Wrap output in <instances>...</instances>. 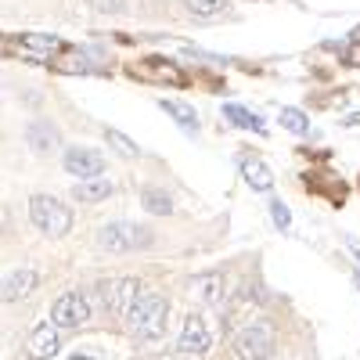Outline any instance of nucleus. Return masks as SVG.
Listing matches in <instances>:
<instances>
[{
    "label": "nucleus",
    "instance_id": "f257e3e1",
    "mask_svg": "<svg viewBox=\"0 0 360 360\" xmlns=\"http://www.w3.org/2000/svg\"><path fill=\"white\" fill-rule=\"evenodd\" d=\"M130 328L134 335L141 339H159L166 332V317H169V303L159 295V292H141L137 303L130 307Z\"/></svg>",
    "mask_w": 360,
    "mask_h": 360
},
{
    "label": "nucleus",
    "instance_id": "f03ea898",
    "mask_svg": "<svg viewBox=\"0 0 360 360\" xmlns=\"http://www.w3.org/2000/svg\"><path fill=\"white\" fill-rule=\"evenodd\" d=\"M234 349L242 360H270L278 349V335H274V324L256 317V321H245L242 328H238L234 335Z\"/></svg>",
    "mask_w": 360,
    "mask_h": 360
},
{
    "label": "nucleus",
    "instance_id": "7ed1b4c3",
    "mask_svg": "<svg viewBox=\"0 0 360 360\" xmlns=\"http://www.w3.org/2000/svg\"><path fill=\"white\" fill-rule=\"evenodd\" d=\"M29 220H33V227L47 238H62L69 234L72 227V209L65 202H58L51 195H33L29 198Z\"/></svg>",
    "mask_w": 360,
    "mask_h": 360
},
{
    "label": "nucleus",
    "instance_id": "20e7f679",
    "mask_svg": "<svg viewBox=\"0 0 360 360\" xmlns=\"http://www.w3.org/2000/svg\"><path fill=\"white\" fill-rule=\"evenodd\" d=\"M148 242H152V234L137 224H127V220L105 224L98 231V249L101 252H134V249H144Z\"/></svg>",
    "mask_w": 360,
    "mask_h": 360
},
{
    "label": "nucleus",
    "instance_id": "39448f33",
    "mask_svg": "<svg viewBox=\"0 0 360 360\" xmlns=\"http://www.w3.org/2000/svg\"><path fill=\"white\" fill-rule=\"evenodd\" d=\"M8 54L22 58V62H54L58 54L65 51V44L58 40V37H44V33H22V37H11L8 44Z\"/></svg>",
    "mask_w": 360,
    "mask_h": 360
},
{
    "label": "nucleus",
    "instance_id": "423d86ee",
    "mask_svg": "<svg viewBox=\"0 0 360 360\" xmlns=\"http://www.w3.org/2000/svg\"><path fill=\"white\" fill-rule=\"evenodd\" d=\"M51 321L58 328H79L90 321V307H86V299L79 292H65V295H58L54 303H51Z\"/></svg>",
    "mask_w": 360,
    "mask_h": 360
},
{
    "label": "nucleus",
    "instance_id": "0eeeda50",
    "mask_svg": "<svg viewBox=\"0 0 360 360\" xmlns=\"http://www.w3.org/2000/svg\"><path fill=\"white\" fill-rule=\"evenodd\" d=\"M62 166L79 176V180H90V176H101L105 173V155L94 152V148H69V152L62 155Z\"/></svg>",
    "mask_w": 360,
    "mask_h": 360
},
{
    "label": "nucleus",
    "instance_id": "6e6552de",
    "mask_svg": "<svg viewBox=\"0 0 360 360\" xmlns=\"http://www.w3.org/2000/svg\"><path fill=\"white\" fill-rule=\"evenodd\" d=\"M58 346H62V335H58V324H51V321L37 324L33 332H29V339H25V353L33 356V360H47V356H54Z\"/></svg>",
    "mask_w": 360,
    "mask_h": 360
},
{
    "label": "nucleus",
    "instance_id": "1a4fd4ad",
    "mask_svg": "<svg viewBox=\"0 0 360 360\" xmlns=\"http://www.w3.org/2000/svg\"><path fill=\"white\" fill-rule=\"evenodd\" d=\"M224 292H227V281L220 270H209V274H198L191 281V299L202 307H220L224 303Z\"/></svg>",
    "mask_w": 360,
    "mask_h": 360
},
{
    "label": "nucleus",
    "instance_id": "9d476101",
    "mask_svg": "<svg viewBox=\"0 0 360 360\" xmlns=\"http://www.w3.org/2000/svg\"><path fill=\"white\" fill-rule=\"evenodd\" d=\"M209 346H213V332H209V324L198 317V314H191L188 321H184V328H180V353H205Z\"/></svg>",
    "mask_w": 360,
    "mask_h": 360
},
{
    "label": "nucleus",
    "instance_id": "9b49d317",
    "mask_svg": "<svg viewBox=\"0 0 360 360\" xmlns=\"http://www.w3.org/2000/svg\"><path fill=\"white\" fill-rule=\"evenodd\" d=\"M137 295H141V285H137L134 278L108 281V288H105V307L115 310V314H130V307L137 303Z\"/></svg>",
    "mask_w": 360,
    "mask_h": 360
},
{
    "label": "nucleus",
    "instance_id": "f8f14e48",
    "mask_svg": "<svg viewBox=\"0 0 360 360\" xmlns=\"http://www.w3.org/2000/svg\"><path fill=\"white\" fill-rule=\"evenodd\" d=\"M33 288H37V270L33 266L11 270V274L4 278V303H18V299L33 295Z\"/></svg>",
    "mask_w": 360,
    "mask_h": 360
},
{
    "label": "nucleus",
    "instance_id": "ddd939ff",
    "mask_svg": "<svg viewBox=\"0 0 360 360\" xmlns=\"http://www.w3.org/2000/svg\"><path fill=\"white\" fill-rule=\"evenodd\" d=\"M242 180L252 191H270L274 188V173H270V166L259 162V159H242Z\"/></svg>",
    "mask_w": 360,
    "mask_h": 360
},
{
    "label": "nucleus",
    "instance_id": "4468645a",
    "mask_svg": "<svg viewBox=\"0 0 360 360\" xmlns=\"http://www.w3.org/2000/svg\"><path fill=\"white\" fill-rule=\"evenodd\" d=\"M25 141H29L33 152L47 155V152H54V148H58V130L51 123H29L25 127Z\"/></svg>",
    "mask_w": 360,
    "mask_h": 360
},
{
    "label": "nucleus",
    "instance_id": "2eb2a0df",
    "mask_svg": "<svg viewBox=\"0 0 360 360\" xmlns=\"http://www.w3.org/2000/svg\"><path fill=\"white\" fill-rule=\"evenodd\" d=\"M159 108L169 115V119H176V127L184 130V134H198V112L191 108V105H184V101H159Z\"/></svg>",
    "mask_w": 360,
    "mask_h": 360
},
{
    "label": "nucleus",
    "instance_id": "dca6fc26",
    "mask_svg": "<svg viewBox=\"0 0 360 360\" xmlns=\"http://www.w3.org/2000/svg\"><path fill=\"white\" fill-rule=\"evenodd\" d=\"M115 188H112V180H101V176H90V180H79V184L72 188V198L76 202H101L108 198Z\"/></svg>",
    "mask_w": 360,
    "mask_h": 360
},
{
    "label": "nucleus",
    "instance_id": "f3484780",
    "mask_svg": "<svg viewBox=\"0 0 360 360\" xmlns=\"http://www.w3.org/2000/svg\"><path fill=\"white\" fill-rule=\"evenodd\" d=\"M224 115L231 119L234 127H242V130H256V134H266V123L256 115V112H249V108H242V105H224Z\"/></svg>",
    "mask_w": 360,
    "mask_h": 360
},
{
    "label": "nucleus",
    "instance_id": "a211bd4d",
    "mask_svg": "<svg viewBox=\"0 0 360 360\" xmlns=\"http://www.w3.org/2000/svg\"><path fill=\"white\" fill-rule=\"evenodd\" d=\"M141 205L148 209V213H155V217H169L173 213V198L162 188H144L141 191Z\"/></svg>",
    "mask_w": 360,
    "mask_h": 360
},
{
    "label": "nucleus",
    "instance_id": "6ab92c4d",
    "mask_svg": "<svg viewBox=\"0 0 360 360\" xmlns=\"http://www.w3.org/2000/svg\"><path fill=\"white\" fill-rule=\"evenodd\" d=\"M58 72H90V62H86V54L83 51H76V47H65L62 54L51 62Z\"/></svg>",
    "mask_w": 360,
    "mask_h": 360
},
{
    "label": "nucleus",
    "instance_id": "aec40b11",
    "mask_svg": "<svg viewBox=\"0 0 360 360\" xmlns=\"http://www.w3.org/2000/svg\"><path fill=\"white\" fill-rule=\"evenodd\" d=\"M227 4H231V0H184L188 15H195V18H217Z\"/></svg>",
    "mask_w": 360,
    "mask_h": 360
},
{
    "label": "nucleus",
    "instance_id": "412c9836",
    "mask_svg": "<svg viewBox=\"0 0 360 360\" xmlns=\"http://www.w3.org/2000/svg\"><path fill=\"white\" fill-rule=\"evenodd\" d=\"M281 127L299 134V137H307L310 134V119H307V112H299V108H281Z\"/></svg>",
    "mask_w": 360,
    "mask_h": 360
},
{
    "label": "nucleus",
    "instance_id": "4be33fe9",
    "mask_svg": "<svg viewBox=\"0 0 360 360\" xmlns=\"http://www.w3.org/2000/svg\"><path fill=\"white\" fill-rule=\"evenodd\" d=\"M105 141H108V144L115 148L119 155H127V159H134V155L141 152V148H137V144H134V141H130L127 134H119V130H105Z\"/></svg>",
    "mask_w": 360,
    "mask_h": 360
},
{
    "label": "nucleus",
    "instance_id": "5701e85b",
    "mask_svg": "<svg viewBox=\"0 0 360 360\" xmlns=\"http://www.w3.org/2000/svg\"><path fill=\"white\" fill-rule=\"evenodd\" d=\"M270 220H274L278 231H288V227H292V213H288V205H285L281 198L270 202Z\"/></svg>",
    "mask_w": 360,
    "mask_h": 360
},
{
    "label": "nucleus",
    "instance_id": "b1692460",
    "mask_svg": "<svg viewBox=\"0 0 360 360\" xmlns=\"http://www.w3.org/2000/svg\"><path fill=\"white\" fill-rule=\"evenodd\" d=\"M86 4L94 8V11H101V15H119V11L127 8V0H86Z\"/></svg>",
    "mask_w": 360,
    "mask_h": 360
},
{
    "label": "nucleus",
    "instance_id": "393cba45",
    "mask_svg": "<svg viewBox=\"0 0 360 360\" xmlns=\"http://www.w3.org/2000/svg\"><path fill=\"white\" fill-rule=\"evenodd\" d=\"M342 62H346V65H353V69H360V40H353V44L346 47Z\"/></svg>",
    "mask_w": 360,
    "mask_h": 360
},
{
    "label": "nucleus",
    "instance_id": "a878e982",
    "mask_svg": "<svg viewBox=\"0 0 360 360\" xmlns=\"http://www.w3.org/2000/svg\"><path fill=\"white\" fill-rule=\"evenodd\" d=\"M346 245H349V252H353L356 263H360V242H356V238H346Z\"/></svg>",
    "mask_w": 360,
    "mask_h": 360
},
{
    "label": "nucleus",
    "instance_id": "bb28decb",
    "mask_svg": "<svg viewBox=\"0 0 360 360\" xmlns=\"http://www.w3.org/2000/svg\"><path fill=\"white\" fill-rule=\"evenodd\" d=\"M346 127H360V112H353V115L346 119Z\"/></svg>",
    "mask_w": 360,
    "mask_h": 360
},
{
    "label": "nucleus",
    "instance_id": "cd10ccee",
    "mask_svg": "<svg viewBox=\"0 0 360 360\" xmlns=\"http://www.w3.org/2000/svg\"><path fill=\"white\" fill-rule=\"evenodd\" d=\"M69 360H94V356H90V353H76V356H69Z\"/></svg>",
    "mask_w": 360,
    "mask_h": 360
},
{
    "label": "nucleus",
    "instance_id": "c85d7f7f",
    "mask_svg": "<svg viewBox=\"0 0 360 360\" xmlns=\"http://www.w3.org/2000/svg\"><path fill=\"white\" fill-rule=\"evenodd\" d=\"M356 288H360V274H356Z\"/></svg>",
    "mask_w": 360,
    "mask_h": 360
}]
</instances>
